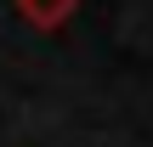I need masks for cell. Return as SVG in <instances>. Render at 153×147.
I'll return each instance as SVG.
<instances>
[{
	"instance_id": "obj_1",
	"label": "cell",
	"mask_w": 153,
	"mask_h": 147,
	"mask_svg": "<svg viewBox=\"0 0 153 147\" xmlns=\"http://www.w3.org/2000/svg\"><path fill=\"white\" fill-rule=\"evenodd\" d=\"M17 6V17L28 23V28H40V34H57L62 23H74V11H79V0H11Z\"/></svg>"
}]
</instances>
